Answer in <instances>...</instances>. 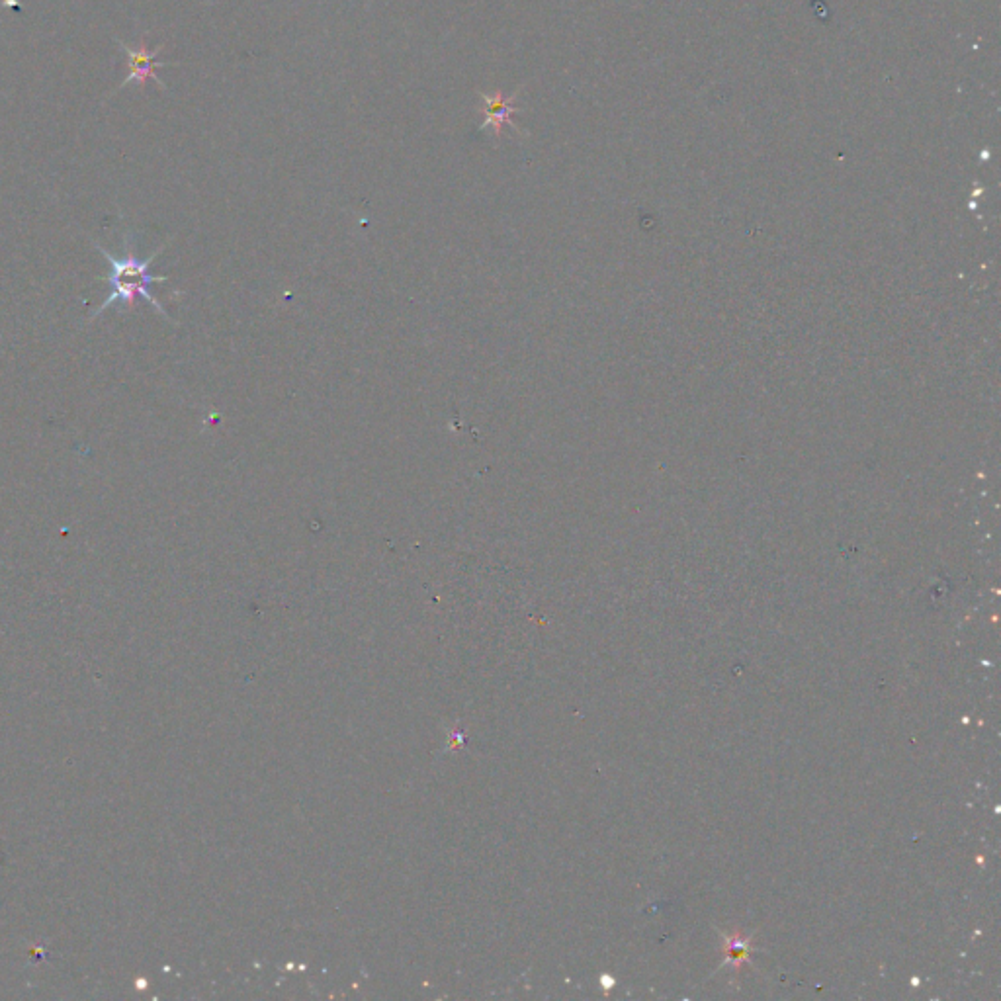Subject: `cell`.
<instances>
[{"instance_id": "cell-1", "label": "cell", "mask_w": 1001, "mask_h": 1001, "mask_svg": "<svg viewBox=\"0 0 1001 1001\" xmlns=\"http://www.w3.org/2000/svg\"><path fill=\"white\" fill-rule=\"evenodd\" d=\"M94 247L102 253V257L108 262L110 266V272L102 278H98L100 282H108L112 292L108 294V298L102 302V305L98 309H94L92 313V319L102 315L108 307H114V305H120V311L126 313L128 309H133L135 304L139 300H145L147 304L151 305L157 313H161L163 317L169 319L165 307L161 305V302L151 294V286L153 284H161V282H167L169 278L167 276H155L149 272V266L151 262L155 261L159 257V253L165 249H157L151 253L149 259H139L133 249H131L130 239H126V251H124V257H116L114 253L106 251L104 247H100L98 243H94Z\"/></svg>"}, {"instance_id": "cell-2", "label": "cell", "mask_w": 1001, "mask_h": 1001, "mask_svg": "<svg viewBox=\"0 0 1001 1001\" xmlns=\"http://www.w3.org/2000/svg\"><path fill=\"white\" fill-rule=\"evenodd\" d=\"M479 100L483 102V110H485V122L479 126V131L489 130L497 139L503 135L505 128L519 131L517 124L511 120V116L519 112V108L515 106L517 94L505 96L501 90H497L493 96H489V94L479 92Z\"/></svg>"}, {"instance_id": "cell-3", "label": "cell", "mask_w": 1001, "mask_h": 1001, "mask_svg": "<svg viewBox=\"0 0 1001 1001\" xmlns=\"http://www.w3.org/2000/svg\"><path fill=\"white\" fill-rule=\"evenodd\" d=\"M124 51L128 53L130 57V67L131 73L130 77L126 79L124 85H128L131 81H137V83H145L147 79H155L157 81V75H155V59H157V53L161 49H155V51H147L145 45H141V49L133 51L130 47H124Z\"/></svg>"}]
</instances>
